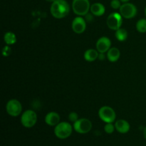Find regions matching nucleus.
Returning <instances> with one entry per match:
<instances>
[{
  "label": "nucleus",
  "instance_id": "obj_7",
  "mask_svg": "<svg viewBox=\"0 0 146 146\" xmlns=\"http://www.w3.org/2000/svg\"><path fill=\"white\" fill-rule=\"evenodd\" d=\"M121 14L117 12L112 13L108 17L106 20L107 26L111 30H118L122 26L123 18Z\"/></svg>",
  "mask_w": 146,
  "mask_h": 146
},
{
  "label": "nucleus",
  "instance_id": "obj_26",
  "mask_svg": "<svg viewBox=\"0 0 146 146\" xmlns=\"http://www.w3.org/2000/svg\"><path fill=\"white\" fill-rule=\"evenodd\" d=\"M120 1H121V2H123V3H127L128 1H129L130 0H120Z\"/></svg>",
  "mask_w": 146,
  "mask_h": 146
},
{
  "label": "nucleus",
  "instance_id": "obj_22",
  "mask_svg": "<svg viewBox=\"0 0 146 146\" xmlns=\"http://www.w3.org/2000/svg\"><path fill=\"white\" fill-rule=\"evenodd\" d=\"M111 7L114 9H118L121 7V1L120 0H112L111 1Z\"/></svg>",
  "mask_w": 146,
  "mask_h": 146
},
{
  "label": "nucleus",
  "instance_id": "obj_19",
  "mask_svg": "<svg viewBox=\"0 0 146 146\" xmlns=\"http://www.w3.org/2000/svg\"><path fill=\"white\" fill-rule=\"evenodd\" d=\"M136 29L140 33L146 32V19H141L137 21Z\"/></svg>",
  "mask_w": 146,
  "mask_h": 146
},
{
  "label": "nucleus",
  "instance_id": "obj_15",
  "mask_svg": "<svg viewBox=\"0 0 146 146\" xmlns=\"http://www.w3.org/2000/svg\"><path fill=\"white\" fill-rule=\"evenodd\" d=\"M121 52L118 48H111L107 51V58L111 62H116L120 58Z\"/></svg>",
  "mask_w": 146,
  "mask_h": 146
},
{
  "label": "nucleus",
  "instance_id": "obj_11",
  "mask_svg": "<svg viewBox=\"0 0 146 146\" xmlns=\"http://www.w3.org/2000/svg\"><path fill=\"white\" fill-rule=\"evenodd\" d=\"M111 41L109 38L106 36H103L98 38L96 42V50L99 53H106L111 48Z\"/></svg>",
  "mask_w": 146,
  "mask_h": 146
},
{
  "label": "nucleus",
  "instance_id": "obj_13",
  "mask_svg": "<svg viewBox=\"0 0 146 146\" xmlns=\"http://www.w3.org/2000/svg\"><path fill=\"white\" fill-rule=\"evenodd\" d=\"M115 128L118 133L125 134L130 131L131 126L128 121L123 119H120L115 123Z\"/></svg>",
  "mask_w": 146,
  "mask_h": 146
},
{
  "label": "nucleus",
  "instance_id": "obj_21",
  "mask_svg": "<svg viewBox=\"0 0 146 146\" xmlns=\"http://www.w3.org/2000/svg\"><path fill=\"white\" fill-rule=\"evenodd\" d=\"M68 119L71 122H73L74 123L75 122H76L79 118H78V115L77 114V113L76 112H71L68 114Z\"/></svg>",
  "mask_w": 146,
  "mask_h": 146
},
{
  "label": "nucleus",
  "instance_id": "obj_10",
  "mask_svg": "<svg viewBox=\"0 0 146 146\" xmlns=\"http://www.w3.org/2000/svg\"><path fill=\"white\" fill-rule=\"evenodd\" d=\"M71 28L72 30L76 34H82L85 31L86 29V22L85 19L81 17H77L73 20L71 24Z\"/></svg>",
  "mask_w": 146,
  "mask_h": 146
},
{
  "label": "nucleus",
  "instance_id": "obj_18",
  "mask_svg": "<svg viewBox=\"0 0 146 146\" xmlns=\"http://www.w3.org/2000/svg\"><path fill=\"white\" fill-rule=\"evenodd\" d=\"M115 38H117L118 41H124L127 39V38H128V32H127L126 30L124 29L120 28L115 31Z\"/></svg>",
  "mask_w": 146,
  "mask_h": 146
},
{
  "label": "nucleus",
  "instance_id": "obj_3",
  "mask_svg": "<svg viewBox=\"0 0 146 146\" xmlns=\"http://www.w3.org/2000/svg\"><path fill=\"white\" fill-rule=\"evenodd\" d=\"M91 5L89 0H73L72 9L78 16H86L89 11Z\"/></svg>",
  "mask_w": 146,
  "mask_h": 146
},
{
  "label": "nucleus",
  "instance_id": "obj_8",
  "mask_svg": "<svg viewBox=\"0 0 146 146\" xmlns=\"http://www.w3.org/2000/svg\"><path fill=\"white\" fill-rule=\"evenodd\" d=\"M7 113L13 117H17L20 115L22 111V106L21 103L17 99H11L7 102L6 106Z\"/></svg>",
  "mask_w": 146,
  "mask_h": 146
},
{
  "label": "nucleus",
  "instance_id": "obj_16",
  "mask_svg": "<svg viewBox=\"0 0 146 146\" xmlns=\"http://www.w3.org/2000/svg\"><path fill=\"white\" fill-rule=\"evenodd\" d=\"M98 51L96 49L90 48V49L86 50L84 53V59L88 62H92V61H96L98 58Z\"/></svg>",
  "mask_w": 146,
  "mask_h": 146
},
{
  "label": "nucleus",
  "instance_id": "obj_20",
  "mask_svg": "<svg viewBox=\"0 0 146 146\" xmlns=\"http://www.w3.org/2000/svg\"><path fill=\"white\" fill-rule=\"evenodd\" d=\"M115 129V125L113 124V123H106L104 126V131L106 133L108 134H111L114 132V130Z\"/></svg>",
  "mask_w": 146,
  "mask_h": 146
},
{
  "label": "nucleus",
  "instance_id": "obj_14",
  "mask_svg": "<svg viewBox=\"0 0 146 146\" xmlns=\"http://www.w3.org/2000/svg\"><path fill=\"white\" fill-rule=\"evenodd\" d=\"M90 11L93 15L96 16V17H101L105 14L106 8L104 4H102L101 3H95L91 6Z\"/></svg>",
  "mask_w": 146,
  "mask_h": 146
},
{
  "label": "nucleus",
  "instance_id": "obj_23",
  "mask_svg": "<svg viewBox=\"0 0 146 146\" xmlns=\"http://www.w3.org/2000/svg\"><path fill=\"white\" fill-rule=\"evenodd\" d=\"M11 48H10L9 46H4V48H3L2 54L4 56H8L11 54Z\"/></svg>",
  "mask_w": 146,
  "mask_h": 146
},
{
  "label": "nucleus",
  "instance_id": "obj_6",
  "mask_svg": "<svg viewBox=\"0 0 146 146\" xmlns=\"http://www.w3.org/2000/svg\"><path fill=\"white\" fill-rule=\"evenodd\" d=\"M74 130L80 134H86L90 132L92 128V123L88 118H80L74 123Z\"/></svg>",
  "mask_w": 146,
  "mask_h": 146
},
{
  "label": "nucleus",
  "instance_id": "obj_24",
  "mask_svg": "<svg viewBox=\"0 0 146 146\" xmlns=\"http://www.w3.org/2000/svg\"><path fill=\"white\" fill-rule=\"evenodd\" d=\"M98 58H99L100 60H102L105 58V56H104V53H100L99 56H98Z\"/></svg>",
  "mask_w": 146,
  "mask_h": 146
},
{
  "label": "nucleus",
  "instance_id": "obj_9",
  "mask_svg": "<svg viewBox=\"0 0 146 146\" xmlns=\"http://www.w3.org/2000/svg\"><path fill=\"white\" fill-rule=\"evenodd\" d=\"M120 14L125 19H132L137 14V8L133 4L124 3L120 8Z\"/></svg>",
  "mask_w": 146,
  "mask_h": 146
},
{
  "label": "nucleus",
  "instance_id": "obj_2",
  "mask_svg": "<svg viewBox=\"0 0 146 146\" xmlns=\"http://www.w3.org/2000/svg\"><path fill=\"white\" fill-rule=\"evenodd\" d=\"M73 128L68 122H61L56 125L54 128V134L59 139H66L71 135Z\"/></svg>",
  "mask_w": 146,
  "mask_h": 146
},
{
  "label": "nucleus",
  "instance_id": "obj_1",
  "mask_svg": "<svg viewBox=\"0 0 146 146\" xmlns=\"http://www.w3.org/2000/svg\"><path fill=\"white\" fill-rule=\"evenodd\" d=\"M50 11L54 18H64L70 11L69 4L66 0H55L51 4Z\"/></svg>",
  "mask_w": 146,
  "mask_h": 146
},
{
  "label": "nucleus",
  "instance_id": "obj_17",
  "mask_svg": "<svg viewBox=\"0 0 146 146\" xmlns=\"http://www.w3.org/2000/svg\"><path fill=\"white\" fill-rule=\"evenodd\" d=\"M4 40L7 45H13L17 42V36L11 31H8L4 34Z\"/></svg>",
  "mask_w": 146,
  "mask_h": 146
},
{
  "label": "nucleus",
  "instance_id": "obj_4",
  "mask_svg": "<svg viewBox=\"0 0 146 146\" xmlns=\"http://www.w3.org/2000/svg\"><path fill=\"white\" fill-rule=\"evenodd\" d=\"M37 121V115L35 111L27 110L23 113L21 117V123L25 128H30L35 125Z\"/></svg>",
  "mask_w": 146,
  "mask_h": 146
},
{
  "label": "nucleus",
  "instance_id": "obj_28",
  "mask_svg": "<svg viewBox=\"0 0 146 146\" xmlns=\"http://www.w3.org/2000/svg\"><path fill=\"white\" fill-rule=\"evenodd\" d=\"M145 17H146V7H145Z\"/></svg>",
  "mask_w": 146,
  "mask_h": 146
},
{
  "label": "nucleus",
  "instance_id": "obj_27",
  "mask_svg": "<svg viewBox=\"0 0 146 146\" xmlns=\"http://www.w3.org/2000/svg\"><path fill=\"white\" fill-rule=\"evenodd\" d=\"M46 1H48V2H51V3H52V2H54V1H55V0H46Z\"/></svg>",
  "mask_w": 146,
  "mask_h": 146
},
{
  "label": "nucleus",
  "instance_id": "obj_25",
  "mask_svg": "<svg viewBox=\"0 0 146 146\" xmlns=\"http://www.w3.org/2000/svg\"><path fill=\"white\" fill-rule=\"evenodd\" d=\"M143 136L145 138V139L146 140V127H145L143 129Z\"/></svg>",
  "mask_w": 146,
  "mask_h": 146
},
{
  "label": "nucleus",
  "instance_id": "obj_12",
  "mask_svg": "<svg viewBox=\"0 0 146 146\" xmlns=\"http://www.w3.org/2000/svg\"><path fill=\"white\" fill-rule=\"evenodd\" d=\"M46 123L50 126H56L60 123V116L56 112H49L45 116Z\"/></svg>",
  "mask_w": 146,
  "mask_h": 146
},
{
  "label": "nucleus",
  "instance_id": "obj_5",
  "mask_svg": "<svg viewBox=\"0 0 146 146\" xmlns=\"http://www.w3.org/2000/svg\"><path fill=\"white\" fill-rule=\"evenodd\" d=\"M98 115L101 121L105 122L106 123H113L116 118V114L115 111L111 107L105 106L101 107L98 111Z\"/></svg>",
  "mask_w": 146,
  "mask_h": 146
}]
</instances>
